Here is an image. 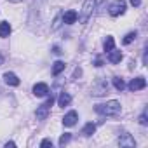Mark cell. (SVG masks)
<instances>
[{
  "instance_id": "cell-28",
  "label": "cell",
  "mask_w": 148,
  "mask_h": 148,
  "mask_svg": "<svg viewBox=\"0 0 148 148\" xmlns=\"http://www.w3.org/2000/svg\"><path fill=\"white\" fill-rule=\"evenodd\" d=\"M5 146H7V148H9V146H11V148H14V146H16V143H14V141H7V143H5Z\"/></svg>"
},
{
  "instance_id": "cell-1",
  "label": "cell",
  "mask_w": 148,
  "mask_h": 148,
  "mask_svg": "<svg viewBox=\"0 0 148 148\" xmlns=\"http://www.w3.org/2000/svg\"><path fill=\"white\" fill-rule=\"evenodd\" d=\"M94 112L99 113V115H105V117H117L122 112V106L117 99H112V101H106L103 105H96Z\"/></svg>"
},
{
  "instance_id": "cell-23",
  "label": "cell",
  "mask_w": 148,
  "mask_h": 148,
  "mask_svg": "<svg viewBox=\"0 0 148 148\" xmlns=\"http://www.w3.org/2000/svg\"><path fill=\"white\" fill-rule=\"evenodd\" d=\"M61 52H63V51H61V47H59V45H54V47H52V54H56V56H59Z\"/></svg>"
},
{
  "instance_id": "cell-6",
  "label": "cell",
  "mask_w": 148,
  "mask_h": 148,
  "mask_svg": "<svg viewBox=\"0 0 148 148\" xmlns=\"http://www.w3.org/2000/svg\"><path fill=\"white\" fill-rule=\"evenodd\" d=\"M127 87H129V91H132V92L141 91V89L146 87V79H145V77H136V79H132V80L129 82Z\"/></svg>"
},
{
  "instance_id": "cell-5",
  "label": "cell",
  "mask_w": 148,
  "mask_h": 148,
  "mask_svg": "<svg viewBox=\"0 0 148 148\" xmlns=\"http://www.w3.org/2000/svg\"><path fill=\"white\" fill-rule=\"evenodd\" d=\"M108 92V82L105 80V79H99L94 86H92V89H91V94L92 96H105Z\"/></svg>"
},
{
  "instance_id": "cell-22",
  "label": "cell",
  "mask_w": 148,
  "mask_h": 148,
  "mask_svg": "<svg viewBox=\"0 0 148 148\" xmlns=\"http://www.w3.org/2000/svg\"><path fill=\"white\" fill-rule=\"evenodd\" d=\"M139 124H141V125H146V124H148V120H146V112L141 113V117H139Z\"/></svg>"
},
{
  "instance_id": "cell-7",
  "label": "cell",
  "mask_w": 148,
  "mask_h": 148,
  "mask_svg": "<svg viewBox=\"0 0 148 148\" xmlns=\"http://www.w3.org/2000/svg\"><path fill=\"white\" fill-rule=\"evenodd\" d=\"M77 120H79V115H77V112H75V110H71V112H68V113L63 117V125H66V127H71V125H75V124H77Z\"/></svg>"
},
{
  "instance_id": "cell-26",
  "label": "cell",
  "mask_w": 148,
  "mask_h": 148,
  "mask_svg": "<svg viewBox=\"0 0 148 148\" xmlns=\"http://www.w3.org/2000/svg\"><path fill=\"white\" fill-rule=\"evenodd\" d=\"M131 4H132L134 7H139V5H141V0H131Z\"/></svg>"
},
{
  "instance_id": "cell-30",
  "label": "cell",
  "mask_w": 148,
  "mask_h": 148,
  "mask_svg": "<svg viewBox=\"0 0 148 148\" xmlns=\"http://www.w3.org/2000/svg\"><path fill=\"white\" fill-rule=\"evenodd\" d=\"M9 2H12V4H18V2H21V0H9Z\"/></svg>"
},
{
  "instance_id": "cell-14",
  "label": "cell",
  "mask_w": 148,
  "mask_h": 148,
  "mask_svg": "<svg viewBox=\"0 0 148 148\" xmlns=\"http://www.w3.org/2000/svg\"><path fill=\"white\" fill-rule=\"evenodd\" d=\"M64 68H66V64H64L63 61H56V63L52 64V75L58 77L61 71H64Z\"/></svg>"
},
{
  "instance_id": "cell-13",
  "label": "cell",
  "mask_w": 148,
  "mask_h": 148,
  "mask_svg": "<svg viewBox=\"0 0 148 148\" xmlns=\"http://www.w3.org/2000/svg\"><path fill=\"white\" fill-rule=\"evenodd\" d=\"M70 103H71V96H70L68 92H61V94H59V98H58V105L64 108V106H68Z\"/></svg>"
},
{
  "instance_id": "cell-25",
  "label": "cell",
  "mask_w": 148,
  "mask_h": 148,
  "mask_svg": "<svg viewBox=\"0 0 148 148\" xmlns=\"http://www.w3.org/2000/svg\"><path fill=\"white\" fill-rule=\"evenodd\" d=\"M101 64H103V59L101 58H96L94 59V66H101Z\"/></svg>"
},
{
  "instance_id": "cell-16",
  "label": "cell",
  "mask_w": 148,
  "mask_h": 148,
  "mask_svg": "<svg viewBox=\"0 0 148 148\" xmlns=\"http://www.w3.org/2000/svg\"><path fill=\"white\" fill-rule=\"evenodd\" d=\"M94 132H96V124H92V122L86 124L84 129H82V134H84V136H92Z\"/></svg>"
},
{
  "instance_id": "cell-20",
  "label": "cell",
  "mask_w": 148,
  "mask_h": 148,
  "mask_svg": "<svg viewBox=\"0 0 148 148\" xmlns=\"http://www.w3.org/2000/svg\"><path fill=\"white\" fill-rule=\"evenodd\" d=\"M61 25H63V14H58V16H56V19L52 21V26H51V30H58Z\"/></svg>"
},
{
  "instance_id": "cell-8",
  "label": "cell",
  "mask_w": 148,
  "mask_h": 148,
  "mask_svg": "<svg viewBox=\"0 0 148 148\" xmlns=\"http://www.w3.org/2000/svg\"><path fill=\"white\" fill-rule=\"evenodd\" d=\"M33 94H35L37 98H44V96H47V94H49V86L44 84V82L35 84V86H33Z\"/></svg>"
},
{
  "instance_id": "cell-11",
  "label": "cell",
  "mask_w": 148,
  "mask_h": 148,
  "mask_svg": "<svg viewBox=\"0 0 148 148\" xmlns=\"http://www.w3.org/2000/svg\"><path fill=\"white\" fill-rule=\"evenodd\" d=\"M77 19H79L77 11H66V12L63 14V23H66V25H73Z\"/></svg>"
},
{
  "instance_id": "cell-3",
  "label": "cell",
  "mask_w": 148,
  "mask_h": 148,
  "mask_svg": "<svg viewBox=\"0 0 148 148\" xmlns=\"http://www.w3.org/2000/svg\"><path fill=\"white\" fill-rule=\"evenodd\" d=\"M52 103H54V98H52V94H51V96L47 98V101H45V103H42V105L37 108V119H38V120H45V119H47V115H49V112H51Z\"/></svg>"
},
{
  "instance_id": "cell-4",
  "label": "cell",
  "mask_w": 148,
  "mask_h": 148,
  "mask_svg": "<svg viewBox=\"0 0 148 148\" xmlns=\"http://www.w3.org/2000/svg\"><path fill=\"white\" fill-rule=\"evenodd\" d=\"M125 7H127V4L124 2V0H113V2L110 4V7H108V12H110V16L117 18V16L125 12Z\"/></svg>"
},
{
  "instance_id": "cell-18",
  "label": "cell",
  "mask_w": 148,
  "mask_h": 148,
  "mask_svg": "<svg viewBox=\"0 0 148 148\" xmlns=\"http://www.w3.org/2000/svg\"><path fill=\"white\" fill-rule=\"evenodd\" d=\"M103 47H105V51H106V52H110V51L115 47V40H113V37H110V35H108V37H106V40H105V44H103Z\"/></svg>"
},
{
  "instance_id": "cell-2",
  "label": "cell",
  "mask_w": 148,
  "mask_h": 148,
  "mask_svg": "<svg viewBox=\"0 0 148 148\" xmlns=\"http://www.w3.org/2000/svg\"><path fill=\"white\" fill-rule=\"evenodd\" d=\"M94 7H96V0H86V2H84L82 11H80V16H79V19H80L82 25H86L89 21V18L94 12Z\"/></svg>"
},
{
  "instance_id": "cell-17",
  "label": "cell",
  "mask_w": 148,
  "mask_h": 148,
  "mask_svg": "<svg viewBox=\"0 0 148 148\" xmlns=\"http://www.w3.org/2000/svg\"><path fill=\"white\" fill-rule=\"evenodd\" d=\"M113 87H115L117 91H120V92H122V91L125 89V82H124V79L115 77V79H113Z\"/></svg>"
},
{
  "instance_id": "cell-19",
  "label": "cell",
  "mask_w": 148,
  "mask_h": 148,
  "mask_svg": "<svg viewBox=\"0 0 148 148\" xmlns=\"http://www.w3.org/2000/svg\"><path fill=\"white\" fill-rule=\"evenodd\" d=\"M136 37H138V33H136V32H131V33H127V35L124 37L122 44H124V45H129V44H131L132 40H136Z\"/></svg>"
},
{
  "instance_id": "cell-12",
  "label": "cell",
  "mask_w": 148,
  "mask_h": 148,
  "mask_svg": "<svg viewBox=\"0 0 148 148\" xmlns=\"http://www.w3.org/2000/svg\"><path fill=\"white\" fill-rule=\"evenodd\" d=\"M108 61H110L112 64H117V63H120V61H122V52H120V51H115V49H112V51L108 52Z\"/></svg>"
},
{
  "instance_id": "cell-29",
  "label": "cell",
  "mask_w": 148,
  "mask_h": 148,
  "mask_svg": "<svg viewBox=\"0 0 148 148\" xmlns=\"http://www.w3.org/2000/svg\"><path fill=\"white\" fill-rule=\"evenodd\" d=\"M0 64H4V54L0 52Z\"/></svg>"
},
{
  "instance_id": "cell-15",
  "label": "cell",
  "mask_w": 148,
  "mask_h": 148,
  "mask_svg": "<svg viewBox=\"0 0 148 148\" xmlns=\"http://www.w3.org/2000/svg\"><path fill=\"white\" fill-rule=\"evenodd\" d=\"M9 33H11V25L7 21H2L0 23V37L5 38V37H9Z\"/></svg>"
},
{
  "instance_id": "cell-21",
  "label": "cell",
  "mask_w": 148,
  "mask_h": 148,
  "mask_svg": "<svg viewBox=\"0 0 148 148\" xmlns=\"http://www.w3.org/2000/svg\"><path fill=\"white\" fill-rule=\"evenodd\" d=\"M70 139H71V134H70V132H64V134L59 138V146H64Z\"/></svg>"
},
{
  "instance_id": "cell-9",
  "label": "cell",
  "mask_w": 148,
  "mask_h": 148,
  "mask_svg": "<svg viewBox=\"0 0 148 148\" xmlns=\"http://www.w3.org/2000/svg\"><path fill=\"white\" fill-rule=\"evenodd\" d=\"M4 82H5L7 86H12V87L19 86V79H18L16 73H12V71H5V73H4Z\"/></svg>"
},
{
  "instance_id": "cell-10",
  "label": "cell",
  "mask_w": 148,
  "mask_h": 148,
  "mask_svg": "<svg viewBox=\"0 0 148 148\" xmlns=\"http://www.w3.org/2000/svg\"><path fill=\"white\" fill-rule=\"evenodd\" d=\"M119 145L120 146H127V148H132V146H136V141H134V138L131 136V134H122L120 138H119Z\"/></svg>"
},
{
  "instance_id": "cell-27",
  "label": "cell",
  "mask_w": 148,
  "mask_h": 148,
  "mask_svg": "<svg viewBox=\"0 0 148 148\" xmlns=\"http://www.w3.org/2000/svg\"><path fill=\"white\" fill-rule=\"evenodd\" d=\"M80 75H82V70H80V68H77V70H75V73H73V77H80Z\"/></svg>"
},
{
  "instance_id": "cell-24",
  "label": "cell",
  "mask_w": 148,
  "mask_h": 148,
  "mask_svg": "<svg viewBox=\"0 0 148 148\" xmlns=\"http://www.w3.org/2000/svg\"><path fill=\"white\" fill-rule=\"evenodd\" d=\"M40 146H52V141H51V139H44V141L40 143Z\"/></svg>"
}]
</instances>
